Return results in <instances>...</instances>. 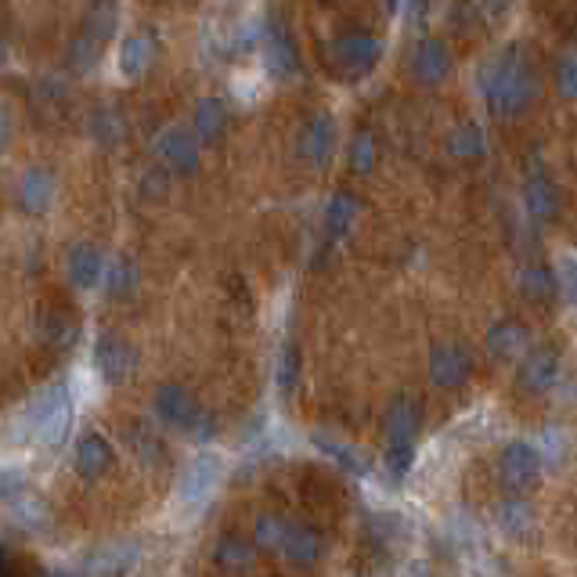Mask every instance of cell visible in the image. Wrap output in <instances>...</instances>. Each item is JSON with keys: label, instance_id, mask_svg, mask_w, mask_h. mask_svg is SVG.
I'll return each mask as SVG.
<instances>
[{"label": "cell", "instance_id": "cell-1", "mask_svg": "<svg viewBox=\"0 0 577 577\" xmlns=\"http://www.w3.org/2000/svg\"><path fill=\"white\" fill-rule=\"evenodd\" d=\"M477 87L491 116H498V120H516V116L531 112V105L542 95V76H537L527 51L520 44H505L498 55H491L480 65Z\"/></svg>", "mask_w": 577, "mask_h": 577}, {"label": "cell", "instance_id": "cell-2", "mask_svg": "<svg viewBox=\"0 0 577 577\" xmlns=\"http://www.w3.org/2000/svg\"><path fill=\"white\" fill-rule=\"evenodd\" d=\"M418 429H423V409H418V401L412 393H398L383 412V437H387L383 466L390 469V477L409 473Z\"/></svg>", "mask_w": 577, "mask_h": 577}, {"label": "cell", "instance_id": "cell-3", "mask_svg": "<svg viewBox=\"0 0 577 577\" xmlns=\"http://www.w3.org/2000/svg\"><path fill=\"white\" fill-rule=\"evenodd\" d=\"M73 426V398L65 387H47L41 398H36L30 409L19 418V440H33L44 444V448H58V444L69 437Z\"/></svg>", "mask_w": 577, "mask_h": 577}, {"label": "cell", "instance_id": "cell-4", "mask_svg": "<svg viewBox=\"0 0 577 577\" xmlns=\"http://www.w3.org/2000/svg\"><path fill=\"white\" fill-rule=\"evenodd\" d=\"M379 55H383V44L364 30L339 33L336 41L325 44V62H329V69L339 80H350V84L364 80V76L379 65Z\"/></svg>", "mask_w": 577, "mask_h": 577}, {"label": "cell", "instance_id": "cell-5", "mask_svg": "<svg viewBox=\"0 0 577 577\" xmlns=\"http://www.w3.org/2000/svg\"><path fill=\"white\" fill-rule=\"evenodd\" d=\"M220 480H225V458L214 451L195 455L177 477V505L188 509V513H199V509L209 505V498L217 494Z\"/></svg>", "mask_w": 577, "mask_h": 577}, {"label": "cell", "instance_id": "cell-6", "mask_svg": "<svg viewBox=\"0 0 577 577\" xmlns=\"http://www.w3.org/2000/svg\"><path fill=\"white\" fill-rule=\"evenodd\" d=\"M152 152L155 160L166 166V174L174 177H192L203 163V141L192 134V127H177V123H170L155 134Z\"/></svg>", "mask_w": 577, "mask_h": 577}, {"label": "cell", "instance_id": "cell-7", "mask_svg": "<svg viewBox=\"0 0 577 577\" xmlns=\"http://www.w3.org/2000/svg\"><path fill=\"white\" fill-rule=\"evenodd\" d=\"M542 469H545V458L527 440L505 444L502 458H498V480H502V488L509 494H531L537 483H542Z\"/></svg>", "mask_w": 577, "mask_h": 577}, {"label": "cell", "instance_id": "cell-8", "mask_svg": "<svg viewBox=\"0 0 577 577\" xmlns=\"http://www.w3.org/2000/svg\"><path fill=\"white\" fill-rule=\"evenodd\" d=\"M260 65H264V73L271 76L274 84H285L300 76V51H296V41L293 33H288V25L274 15L264 33H260Z\"/></svg>", "mask_w": 577, "mask_h": 577}, {"label": "cell", "instance_id": "cell-9", "mask_svg": "<svg viewBox=\"0 0 577 577\" xmlns=\"http://www.w3.org/2000/svg\"><path fill=\"white\" fill-rule=\"evenodd\" d=\"M473 350L462 344H437L429 350V383L437 390H462L469 379H473Z\"/></svg>", "mask_w": 577, "mask_h": 577}, {"label": "cell", "instance_id": "cell-10", "mask_svg": "<svg viewBox=\"0 0 577 577\" xmlns=\"http://www.w3.org/2000/svg\"><path fill=\"white\" fill-rule=\"evenodd\" d=\"M152 412L163 418L170 429L192 433V426L199 423L203 404L195 401V393L185 383H163L152 393Z\"/></svg>", "mask_w": 577, "mask_h": 577}, {"label": "cell", "instance_id": "cell-11", "mask_svg": "<svg viewBox=\"0 0 577 577\" xmlns=\"http://www.w3.org/2000/svg\"><path fill=\"white\" fill-rule=\"evenodd\" d=\"M516 361H520L516 383L523 393L542 398V393L556 390L559 383V350L556 347H527Z\"/></svg>", "mask_w": 577, "mask_h": 577}, {"label": "cell", "instance_id": "cell-12", "mask_svg": "<svg viewBox=\"0 0 577 577\" xmlns=\"http://www.w3.org/2000/svg\"><path fill=\"white\" fill-rule=\"evenodd\" d=\"M451 47L448 41L440 36H423L415 47H412V58H409V73L415 84L423 87H440L444 80L451 76Z\"/></svg>", "mask_w": 577, "mask_h": 577}, {"label": "cell", "instance_id": "cell-13", "mask_svg": "<svg viewBox=\"0 0 577 577\" xmlns=\"http://www.w3.org/2000/svg\"><path fill=\"white\" fill-rule=\"evenodd\" d=\"M523 209L534 225H556L563 214V195L559 185L545 170H534V174L523 181Z\"/></svg>", "mask_w": 577, "mask_h": 577}, {"label": "cell", "instance_id": "cell-14", "mask_svg": "<svg viewBox=\"0 0 577 577\" xmlns=\"http://www.w3.org/2000/svg\"><path fill=\"white\" fill-rule=\"evenodd\" d=\"M105 268H109V257H105L101 246L95 242H76L69 249V257H65V274H69L76 293H98Z\"/></svg>", "mask_w": 577, "mask_h": 577}, {"label": "cell", "instance_id": "cell-15", "mask_svg": "<svg viewBox=\"0 0 577 577\" xmlns=\"http://www.w3.org/2000/svg\"><path fill=\"white\" fill-rule=\"evenodd\" d=\"M160 62V41L152 30H138L120 41V55H116V69L123 80H141L152 73V65Z\"/></svg>", "mask_w": 577, "mask_h": 577}, {"label": "cell", "instance_id": "cell-16", "mask_svg": "<svg viewBox=\"0 0 577 577\" xmlns=\"http://www.w3.org/2000/svg\"><path fill=\"white\" fill-rule=\"evenodd\" d=\"M15 199L19 209L30 217H44L51 206L58 199V177L51 174L47 166H30L25 174L19 177V188H15Z\"/></svg>", "mask_w": 577, "mask_h": 577}, {"label": "cell", "instance_id": "cell-17", "mask_svg": "<svg viewBox=\"0 0 577 577\" xmlns=\"http://www.w3.org/2000/svg\"><path fill=\"white\" fill-rule=\"evenodd\" d=\"M95 369L105 383H127L138 369V350L123 336H101L95 344Z\"/></svg>", "mask_w": 577, "mask_h": 577}, {"label": "cell", "instance_id": "cell-18", "mask_svg": "<svg viewBox=\"0 0 577 577\" xmlns=\"http://www.w3.org/2000/svg\"><path fill=\"white\" fill-rule=\"evenodd\" d=\"M336 152V120L329 112H314L311 120L304 123V130H300V155L314 166H329Z\"/></svg>", "mask_w": 577, "mask_h": 577}, {"label": "cell", "instance_id": "cell-19", "mask_svg": "<svg viewBox=\"0 0 577 577\" xmlns=\"http://www.w3.org/2000/svg\"><path fill=\"white\" fill-rule=\"evenodd\" d=\"M279 556L288 559V563H293V567H300V570H311V567H318V563H322L325 545H322V537H318V531H314V527H307V523H293V520H288Z\"/></svg>", "mask_w": 577, "mask_h": 577}, {"label": "cell", "instance_id": "cell-20", "mask_svg": "<svg viewBox=\"0 0 577 577\" xmlns=\"http://www.w3.org/2000/svg\"><path fill=\"white\" fill-rule=\"evenodd\" d=\"M112 462H116L112 444L105 440L101 433H84V437L76 440L73 466H76V473H80L84 480H101L112 469Z\"/></svg>", "mask_w": 577, "mask_h": 577}, {"label": "cell", "instance_id": "cell-21", "mask_svg": "<svg viewBox=\"0 0 577 577\" xmlns=\"http://www.w3.org/2000/svg\"><path fill=\"white\" fill-rule=\"evenodd\" d=\"M494 523H498V531H502L505 537H513V542H523V537L534 534L537 513H534V505L523 494H509L505 502H498Z\"/></svg>", "mask_w": 577, "mask_h": 577}, {"label": "cell", "instance_id": "cell-22", "mask_svg": "<svg viewBox=\"0 0 577 577\" xmlns=\"http://www.w3.org/2000/svg\"><path fill=\"white\" fill-rule=\"evenodd\" d=\"M483 344H488V353L494 361H516L520 353L531 347V333L523 329L520 322L502 318L488 329V339H483Z\"/></svg>", "mask_w": 577, "mask_h": 577}, {"label": "cell", "instance_id": "cell-23", "mask_svg": "<svg viewBox=\"0 0 577 577\" xmlns=\"http://www.w3.org/2000/svg\"><path fill=\"white\" fill-rule=\"evenodd\" d=\"M228 105L220 98H203L195 101V112H192V134L199 138L203 144H217L220 138L228 134Z\"/></svg>", "mask_w": 577, "mask_h": 577}, {"label": "cell", "instance_id": "cell-24", "mask_svg": "<svg viewBox=\"0 0 577 577\" xmlns=\"http://www.w3.org/2000/svg\"><path fill=\"white\" fill-rule=\"evenodd\" d=\"M358 214H361V203L358 195L350 192H336L329 203H325V214H322V228L329 235L333 242H339L344 235H350V228L358 225Z\"/></svg>", "mask_w": 577, "mask_h": 577}, {"label": "cell", "instance_id": "cell-25", "mask_svg": "<svg viewBox=\"0 0 577 577\" xmlns=\"http://www.w3.org/2000/svg\"><path fill=\"white\" fill-rule=\"evenodd\" d=\"M87 134L101 149H116V144H123L127 134H130V123L127 116L116 109V105H101V109L90 112V123H87Z\"/></svg>", "mask_w": 577, "mask_h": 577}, {"label": "cell", "instance_id": "cell-26", "mask_svg": "<svg viewBox=\"0 0 577 577\" xmlns=\"http://www.w3.org/2000/svg\"><path fill=\"white\" fill-rule=\"evenodd\" d=\"M520 296L531 300V304H553L556 293H559V274H556V264H527L520 271Z\"/></svg>", "mask_w": 577, "mask_h": 577}, {"label": "cell", "instance_id": "cell-27", "mask_svg": "<svg viewBox=\"0 0 577 577\" xmlns=\"http://www.w3.org/2000/svg\"><path fill=\"white\" fill-rule=\"evenodd\" d=\"M214 563L228 574H242L257 563V545L246 542L239 534H225V537H217V545H214Z\"/></svg>", "mask_w": 577, "mask_h": 577}, {"label": "cell", "instance_id": "cell-28", "mask_svg": "<svg viewBox=\"0 0 577 577\" xmlns=\"http://www.w3.org/2000/svg\"><path fill=\"white\" fill-rule=\"evenodd\" d=\"M448 152L455 155V160H462V163H480L483 155H488V134H483V127L473 123V120L451 127Z\"/></svg>", "mask_w": 577, "mask_h": 577}, {"label": "cell", "instance_id": "cell-29", "mask_svg": "<svg viewBox=\"0 0 577 577\" xmlns=\"http://www.w3.org/2000/svg\"><path fill=\"white\" fill-rule=\"evenodd\" d=\"M36 336H41L47 347H69L76 339V318L62 307H44L36 314Z\"/></svg>", "mask_w": 577, "mask_h": 577}, {"label": "cell", "instance_id": "cell-30", "mask_svg": "<svg viewBox=\"0 0 577 577\" xmlns=\"http://www.w3.org/2000/svg\"><path fill=\"white\" fill-rule=\"evenodd\" d=\"M127 444H130V451L138 455V462L144 469H163L166 466V444L163 437H155V433L149 426H141V423H130L127 426Z\"/></svg>", "mask_w": 577, "mask_h": 577}, {"label": "cell", "instance_id": "cell-31", "mask_svg": "<svg viewBox=\"0 0 577 577\" xmlns=\"http://www.w3.org/2000/svg\"><path fill=\"white\" fill-rule=\"evenodd\" d=\"M84 33H90L95 41H112L120 33V4L116 0H90L87 15H84Z\"/></svg>", "mask_w": 577, "mask_h": 577}, {"label": "cell", "instance_id": "cell-32", "mask_svg": "<svg viewBox=\"0 0 577 577\" xmlns=\"http://www.w3.org/2000/svg\"><path fill=\"white\" fill-rule=\"evenodd\" d=\"M98 62H101V41H95L90 33H76L69 47H65V65L76 76H90L98 69Z\"/></svg>", "mask_w": 577, "mask_h": 577}, {"label": "cell", "instance_id": "cell-33", "mask_svg": "<svg viewBox=\"0 0 577 577\" xmlns=\"http://www.w3.org/2000/svg\"><path fill=\"white\" fill-rule=\"evenodd\" d=\"M285 527H288V520L279 516V513H264V516H257V523H253V545L260 548V553L279 556L282 537H285Z\"/></svg>", "mask_w": 577, "mask_h": 577}, {"label": "cell", "instance_id": "cell-34", "mask_svg": "<svg viewBox=\"0 0 577 577\" xmlns=\"http://www.w3.org/2000/svg\"><path fill=\"white\" fill-rule=\"evenodd\" d=\"M314 444H318V451H325L333 458V462L339 469H350V473H369V466H364V455L358 448H350L347 440H336V437H314Z\"/></svg>", "mask_w": 577, "mask_h": 577}, {"label": "cell", "instance_id": "cell-35", "mask_svg": "<svg viewBox=\"0 0 577 577\" xmlns=\"http://www.w3.org/2000/svg\"><path fill=\"white\" fill-rule=\"evenodd\" d=\"M134 282H138V271H134L130 260H109L105 279H101V288L109 296H130V293H134Z\"/></svg>", "mask_w": 577, "mask_h": 577}, {"label": "cell", "instance_id": "cell-36", "mask_svg": "<svg viewBox=\"0 0 577 577\" xmlns=\"http://www.w3.org/2000/svg\"><path fill=\"white\" fill-rule=\"evenodd\" d=\"M375 163H379V144L369 130H364V134H358L350 144V170L353 174H372Z\"/></svg>", "mask_w": 577, "mask_h": 577}, {"label": "cell", "instance_id": "cell-37", "mask_svg": "<svg viewBox=\"0 0 577 577\" xmlns=\"http://www.w3.org/2000/svg\"><path fill=\"white\" fill-rule=\"evenodd\" d=\"M30 491V477H25L22 466H0V502L11 505Z\"/></svg>", "mask_w": 577, "mask_h": 577}, {"label": "cell", "instance_id": "cell-38", "mask_svg": "<svg viewBox=\"0 0 577 577\" xmlns=\"http://www.w3.org/2000/svg\"><path fill=\"white\" fill-rule=\"evenodd\" d=\"M279 390L282 393H288L296 387V379H300V350L288 344V347H282V353H279Z\"/></svg>", "mask_w": 577, "mask_h": 577}, {"label": "cell", "instance_id": "cell-39", "mask_svg": "<svg viewBox=\"0 0 577 577\" xmlns=\"http://www.w3.org/2000/svg\"><path fill=\"white\" fill-rule=\"evenodd\" d=\"M556 87H559L563 98H574V55H570V51L556 65Z\"/></svg>", "mask_w": 577, "mask_h": 577}, {"label": "cell", "instance_id": "cell-40", "mask_svg": "<svg viewBox=\"0 0 577 577\" xmlns=\"http://www.w3.org/2000/svg\"><path fill=\"white\" fill-rule=\"evenodd\" d=\"M11 138H15V112L8 101H0V155L11 149Z\"/></svg>", "mask_w": 577, "mask_h": 577}, {"label": "cell", "instance_id": "cell-41", "mask_svg": "<svg viewBox=\"0 0 577 577\" xmlns=\"http://www.w3.org/2000/svg\"><path fill=\"white\" fill-rule=\"evenodd\" d=\"M509 8H513V0H483V11H488L491 19L509 15Z\"/></svg>", "mask_w": 577, "mask_h": 577}, {"label": "cell", "instance_id": "cell-42", "mask_svg": "<svg viewBox=\"0 0 577 577\" xmlns=\"http://www.w3.org/2000/svg\"><path fill=\"white\" fill-rule=\"evenodd\" d=\"M404 4H409V8H423L426 0H404Z\"/></svg>", "mask_w": 577, "mask_h": 577}, {"label": "cell", "instance_id": "cell-43", "mask_svg": "<svg viewBox=\"0 0 577 577\" xmlns=\"http://www.w3.org/2000/svg\"><path fill=\"white\" fill-rule=\"evenodd\" d=\"M185 4H192V0H185Z\"/></svg>", "mask_w": 577, "mask_h": 577}]
</instances>
